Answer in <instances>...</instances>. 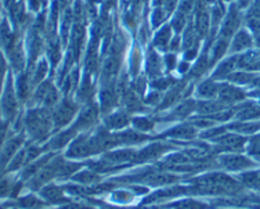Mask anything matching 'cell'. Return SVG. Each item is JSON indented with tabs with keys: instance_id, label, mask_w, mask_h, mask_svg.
Listing matches in <instances>:
<instances>
[{
	"instance_id": "6da1fadb",
	"label": "cell",
	"mask_w": 260,
	"mask_h": 209,
	"mask_svg": "<svg viewBox=\"0 0 260 209\" xmlns=\"http://www.w3.org/2000/svg\"><path fill=\"white\" fill-rule=\"evenodd\" d=\"M244 186L240 180L231 179L230 176L223 173H213L202 176L195 179L194 190L198 194H213V195H235L241 193Z\"/></svg>"
},
{
	"instance_id": "7a4b0ae2",
	"label": "cell",
	"mask_w": 260,
	"mask_h": 209,
	"mask_svg": "<svg viewBox=\"0 0 260 209\" xmlns=\"http://www.w3.org/2000/svg\"><path fill=\"white\" fill-rule=\"evenodd\" d=\"M62 164V160L61 158H55L49 164H46L43 168H40L34 177L30 179L29 187H32L34 190L40 189L42 186H45L46 183H49L50 180L55 179L58 176V169H60V165Z\"/></svg>"
},
{
	"instance_id": "3957f363",
	"label": "cell",
	"mask_w": 260,
	"mask_h": 209,
	"mask_svg": "<svg viewBox=\"0 0 260 209\" xmlns=\"http://www.w3.org/2000/svg\"><path fill=\"white\" fill-rule=\"evenodd\" d=\"M221 166H224L225 169L229 170H241V169H248V168H253L255 162L249 160L248 157L240 154H227L220 157L219 160Z\"/></svg>"
},
{
	"instance_id": "277c9868",
	"label": "cell",
	"mask_w": 260,
	"mask_h": 209,
	"mask_svg": "<svg viewBox=\"0 0 260 209\" xmlns=\"http://www.w3.org/2000/svg\"><path fill=\"white\" fill-rule=\"evenodd\" d=\"M217 141H219V147H217V150H219V151H227V153H238V151H242V150H244V145H245L246 143L245 137H242V136H224V133H223V136H221Z\"/></svg>"
},
{
	"instance_id": "5b68a950",
	"label": "cell",
	"mask_w": 260,
	"mask_h": 209,
	"mask_svg": "<svg viewBox=\"0 0 260 209\" xmlns=\"http://www.w3.org/2000/svg\"><path fill=\"white\" fill-rule=\"evenodd\" d=\"M177 176L169 173H145V174H139V176H135V180H139V182H144V183H148V185L152 186H166L172 185L177 182Z\"/></svg>"
},
{
	"instance_id": "8992f818",
	"label": "cell",
	"mask_w": 260,
	"mask_h": 209,
	"mask_svg": "<svg viewBox=\"0 0 260 209\" xmlns=\"http://www.w3.org/2000/svg\"><path fill=\"white\" fill-rule=\"evenodd\" d=\"M168 147H165L164 144H152L150 147H147L143 151H140L139 154H136L135 161H139V162H145V161H150L152 158H156L165 153Z\"/></svg>"
},
{
	"instance_id": "52a82bcc",
	"label": "cell",
	"mask_w": 260,
	"mask_h": 209,
	"mask_svg": "<svg viewBox=\"0 0 260 209\" xmlns=\"http://www.w3.org/2000/svg\"><path fill=\"white\" fill-rule=\"evenodd\" d=\"M136 153L132 150H122V151H115V153H111L104 157V161L108 165H115V164H123L130 160H135Z\"/></svg>"
},
{
	"instance_id": "ba28073f",
	"label": "cell",
	"mask_w": 260,
	"mask_h": 209,
	"mask_svg": "<svg viewBox=\"0 0 260 209\" xmlns=\"http://www.w3.org/2000/svg\"><path fill=\"white\" fill-rule=\"evenodd\" d=\"M219 95H220V99L223 100V103H234V101H240L245 97L244 92H241L240 89H235V87H231V86H224L221 87V90H219Z\"/></svg>"
},
{
	"instance_id": "9c48e42d",
	"label": "cell",
	"mask_w": 260,
	"mask_h": 209,
	"mask_svg": "<svg viewBox=\"0 0 260 209\" xmlns=\"http://www.w3.org/2000/svg\"><path fill=\"white\" fill-rule=\"evenodd\" d=\"M241 185L249 187V189L260 190V172L259 170H252V172H246L240 176Z\"/></svg>"
},
{
	"instance_id": "30bf717a",
	"label": "cell",
	"mask_w": 260,
	"mask_h": 209,
	"mask_svg": "<svg viewBox=\"0 0 260 209\" xmlns=\"http://www.w3.org/2000/svg\"><path fill=\"white\" fill-rule=\"evenodd\" d=\"M184 193V189H169V190H158L154 194H151L148 198L145 199L147 202H154V201H162V199L168 198H175L176 195L183 194Z\"/></svg>"
},
{
	"instance_id": "8fae6325",
	"label": "cell",
	"mask_w": 260,
	"mask_h": 209,
	"mask_svg": "<svg viewBox=\"0 0 260 209\" xmlns=\"http://www.w3.org/2000/svg\"><path fill=\"white\" fill-rule=\"evenodd\" d=\"M18 145H20V140H11L3 147L2 154H0V165H5L13 160V157L17 154Z\"/></svg>"
},
{
	"instance_id": "7c38bea8",
	"label": "cell",
	"mask_w": 260,
	"mask_h": 209,
	"mask_svg": "<svg viewBox=\"0 0 260 209\" xmlns=\"http://www.w3.org/2000/svg\"><path fill=\"white\" fill-rule=\"evenodd\" d=\"M40 194L49 202H58V201H62V198H64V191L57 186H47L45 189H42Z\"/></svg>"
},
{
	"instance_id": "4fadbf2b",
	"label": "cell",
	"mask_w": 260,
	"mask_h": 209,
	"mask_svg": "<svg viewBox=\"0 0 260 209\" xmlns=\"http://www.w3.org/2000/svg\"><path fill=\"white\" fill-rule=\"evenodd\" d=\"M72 179L75 182H79L82 185H94L97 182H100V174L91 172V170H85V172H80L79 174L72 176Z\"/></svg>"
},
{
	"instance_id": "5bb4252c",
	"label": "cell",
	"mask_w": 260,
	"mask_h": 209,
	"mask_svg": "<svg viewBox=\"0 0 260 209\" xmlns=\"http://www.w3.org/2000/svg\"><path fill=\"white\" fill-rule=\"evenodd\" d=\"M168 135L172 137H179V139H191V137H194L195 129L192 126L183 125V126H177L173 130L168 132Z\"/></svg>"
},
{
	"instance_id": "9a60e30c",
	"label": "cell",
	"mask_w": 260,
	"mask_h": 209,
	"mask_svg": "<svg viewBox=\"0 0 260 209\" xmlns=\"http://www.w3.org/2000/svg\"><path fill=\"white\" fill-rule=\"evenodd\" d=\"M129 122V118L125 112H116V114L111 115L110 118H107V125L108 128H114V129H120L126 126Z\"/></svg>"
},
{
	"instance_id": "2e32d148",
	"label": "cell",
	"mask_w": 260,
	"mask_h": 209,
	"mask_svg": "<svg viewBox=\"0 0 260 209\" xmlns=\"http://www.w3.org/2000/svg\"><path fill=\"white\" fill-rule=\"evenodd\" d=\"M74 114H75V108L74 107L62 105L60 110L57 111V114H55V122H57V125H65L67 122H70Z\"/></svg>"
},
{
	"instance_id": "e0dca14e",
	"label": "cell",
	"mask_w": 260,
	"mask_h": 209,
	"mask_svg": "<svg viewBox=\"0 0 260 209\" xmlns=\"http://www.w3.org/2000/svg\"><path fill=\"white\" fill-rule=\"evenodd\" d=\"M175 209H206L208 205L194 201V199H185V201H179L172 205Z\"/></svg>"
},
{
	"instance_id": "ac0fdd59",
	"label": "cell",
	"mask_w": 260,
	"mask_h": 209,
	"mask_svg": "<svg viewBox=\"0 0 260 209\" xmlns=\"http://www.w3.org/2000/svg\"><path fill=\"white\" fill-rule=\"evenodd\" d=\"M250 45H252V39H250V36L246 34L245 31H241L240 34L235 36V39H234L235 50L245 49V47H249Z\"/></svg>"
},
{
	"instance_id": "d6986e66",
	"label": "cell",
	"mask_w": 260,
	"mask_h": 209,
	"mask_svg": "<svg viewBox=\"0 0 260 209\" xmlns=\"http://www.w3.org/2000/svg\"><path fill=\"white\" fill-rule=\"evenodd\" d=\"M233 129L237 130L238 133H242V135H252V133H255L256 130L260 129V122L259 124H240V125H235V126H231Z\"/></svg>"
},
{
	"instance_id": "ffe728a7",
	"label": "cell",
	"mask_w": 260,
	"mask_h": 209,
	"mask_svg": "<svg viewBox=\"0 0 260 209\" xmlns=\"http://www.w3.org/2000/svg\"><path fill=\"white\" fill-rule=\"evenodd\" d=\"M248 154L255 158L256 161H260V140L259 139H253L252 143L248 147Z\"/></svg>"
},
{
	"instance_id": "44dd1931",
	"label": "cell",
	"mask_w": 260,
	"mask_h": 209,
	"mask_svg": "<svg viewBox=\"0 0 260 209\" xmlns=\"http://www.w3.org/2000/svg\"><path fill=\"white\" fill-rule=\"evenodd\" d=\"M20 205L22 208H38L42 205V202H39V199L34 198V197H26L24 199H20Z\"/></svg>"
},
{
	"instance_id": "7402d4cb",
	"label": "cell",
	"mask_w": 260,
	"mask_h": 209,
	"mask_svg": "<svg viewBox=\"0 0 260 209\" xmlns=\"http://www.w3.org/2000/svg\"><path fill=\"white\" fill-rule=\"evenodd\" d=\"M201 96H205V97H212L216 93V86L212 85L210 82H206L200 87Z\"/></svg>"
},
{
	"instance_id": "603a6c76",
	"label": "cell",
	"mask_w": 260,
	"mask_h": 209,
	"mask_svg": "<svg viewBox=\"0 0 260 209\" xmlns=\"http://www.w3.org/2000/svg\"><path fill=\"white\" fill-rule=\"evenodd\" d=\"M135 126L137 129L143 130V132H147V130L152 129L154 124L151 121L145 120V118H140V120H135Z\"/></svg>"
},
{
	"instance_id": "cb8c5ba5",
	"label": "cell",
	"mask_w": 260,
	"mask_h": 209,
	"mask_svg": "<svg viewBox=\"0 0 260 209\" xmlns=\"http://www.w3.org/2000/svg\"><path fill=\"white\" fill-rule=\"evenodd\" d=\"M9 190H10V183H9V180L5 179V177H0V197H3L5 194H7Z\"/></svg>"
},
{
	"instance_id": "d4e9b609",
	"label": "cell",
	"mask_w": 260,
	"mask_h": 209,
	"mask_svg": "<svg viewBox=\"0 0 260 209\" xmlns=\"http://www.w3.org/2000/svg\"><path fill=\"white\" fill-rule=\"evenodd\" d=\"M60 209H91V208L86 206L85 204H76V202H74V204L64 205V206H62V208H60Z\"/></svg>"
},
{
	"instance_id": "484cf974",
	"label": "cell",
	"mask_w": 260,
	"mask_h": 209,
	"mask_svg": "<svg viewBox=\"0 0 260 209\" xmlns=\"http://www.w3.org/2000/svg\"><path fill=\"white\" fill-rule=\"evenodd\" d=\"M250 2H252V0H240V6L241 7H246Z\"/></svg>"
},
{
	"instance_id": "4316f807",
	"label": "cell",
	"mask_w": 260,
	"mask_h": 209,
	"mask_svg": "<svg viewBox=\"0 0 260 209\" xmlns=\"http://www.w3.org/2000/svg\"><path fill=\"white\" fill-rule=\"evenodd\" d=\"M255 35H256V42H257V45L260 46V29H259V31H256Z\"/></svg>"
},
{
	"instance_id": "83f0119b",
	"label": "cell",
	"mask_w": 260,
	"mask_h": 209,
	"mask_svg": "<svg viewBox=\"0 0 260 209\" xmlns=\"http://www.w3.org/2000/svg\"><path fill=\"white\" fill-rule=\"evenodd\" d=\"M253 85L257 86V87H260V78H256L255 82H253Z\"/></svg>"
},
{
	"instance_id": "f1b7e54d",
	"label": "cell",
	"mask_w": 260,
	"mask_h": 209,
	"mask_svg": "<svg viewBox=\"0 0 260 209\" xmlns=\"http://www.w3.org/2000/svg\"><path fill=\"white\" fill-rule=\"evenodd\" d=\"M255 70H260V60H259V63H257V64H256Z\"/></svg>"
}]
</instances>
